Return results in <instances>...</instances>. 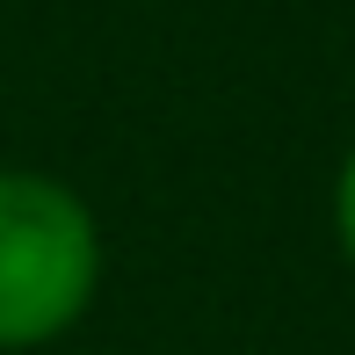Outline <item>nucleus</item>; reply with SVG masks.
<instances>
[{"instance_id": "f03ea898", "label": "nucleus", "mask_w": 355, "mask_h": 355, "mask_svg": "<svg viewBox=\"0 0 355 355\" xmlns=\"http://www.w3.org/2000/svg\"><path fill=\"white\" fill-rule=\"evenodd\" d=\"M334 232H341V254L355 261V153H348L341 182H334Z\"/></svg>"}, {"instance_id": "f257e3e1", "label": "nucleus", "mask_w": 355, "mask_h": 355, "mask_svg": "<svg viewBox=\"0 0 355 355\" xmlns=\"http://www.w3.org/2000/svg\"><path fill=\"white\" fill-rule=\"evenodd\" d=\"M102 232L66 182L0 167V348H44L94 304Z\"/></svg>"}]
</instances>
